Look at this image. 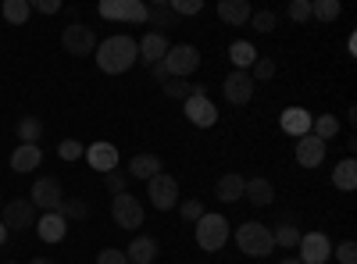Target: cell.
I'll use <instances>...</instances> for the list:
<instances>
[{"instance_id": "6da1fadb", "label": "cell", "mask_w": 357, "mask_h": 264, "mask_svg": "<svg viewBox=\"0 0 357 264\" xmlns=\"http://www.w3.org/2000/svg\"><path fill=\"white\" fill-rule=\"evenodd\" d=\"M97 68L100 72H107V75H122V72H129L132 65H136V57H139V47H136V40L132 36H107L104 43H97Z\"/></svg>"}, {"instance_id": "7a4b0ae2", "label": "cell", "mask_w": 357, "mask_h": 264, "mask_svg": "<svg viewBox=\"0 0 357 264\" xmlns=\"http://www.w3.org/2000/svg\"><path fill=\"white\" fill-rule=\"evenodd\" d=\"M236 247H240L247 257H268L275 250L272 228L261 225V222H243L240 228H236Z\"/></svg>"}, {"instance_id": "3957f363", "label": "cell", "mask_w": 357, "mask_h": 264, "mask_svg": "<svg viewBox=\"0 0 357 264\" xmlns=\"http://www.w3.org/2000/svg\"><path fill=\"white\" fill-rule=\"evenodd\" d=\"M193 232H197V247L207 250V254H215L229 243V222L222 215H211V211L193 225Z\"/></svg>"}, {"instance_id": "277c9868", "label": "cell", "mask_w": 357, "mask_h": 264, "mask_svg": "<svg viewBox=\"0 0 357 264\" xmlns=\"http://www.w3.org/2000/svg\"><path fill=\"white\" fill-rule=\"evenodd\" d=\"M200 68V50L193 43H175L165 54V72L168 79H190Z\"/></svg>"}, {"instance_id": "5b68a950", "label": "cell", "mask_w": 357, "mask_h": 264, "mask_svg": "<svg viewBox=\"0 0 357 264\" xmlns=\"http://www.w3.org/2000/svg\"><path fill=\"white\" fill-rule=\"evenodd\" d=\"M97 11L107 22H129V25L146 22V4H143V0H104Z\"/></svg>"}, {"instance_id": "8992f818", "label": "cell", "mask_w": 357, "mask_h": 264, "mask_svg": "<svg viewBox=\"0 0 357 264\" xmlns=\"http://www.w3.org/2000/svg\"><path fill=\"white\" fill-rule=\"evenodd\" d=\"M146 200H151L158 211H172V208H178V183L172 179L168 171L154 175V179L146 183Z\"/></svg>"}, {"instance_id": "52a82bcc", "label": "cell", "mask_w": 357, "mask_h": 264, "mask_svg": "<svg viewBox=\"0 0 357 264\" xmlns=\"http://www.w3.org/2000/svg\"><path fill=\"white\" fill-rule=\"evenodd\" d=\"M61 200H65V189H61V183H57L54 175L36 179L33 183V193H29V203L40 208V211H57V208H61Z\"/></svg>"}, {"instance_id": "ba28073f", "label": "cell", "mask_w": 357, "mask_h": 264, "mask_svg": "<svg viewBox=\"0 0 357 264\" xmlns=\"http://www.w3.org/2000/svg\"><path fill=\"white\" fill-rule=\"evenodd\" d=\"M111 218L118 228H139L143 225V203L132 193H118L111 200Z\"/></svg>"}, {"instance_id": "9c48e42d", "label": "cell", "mask_w": 357, "mask_h": 264, "mask_svg": "<svg viewBox=\"0 0 357 264\" xmlns=\"http://www.w3.org/2000/svg\"><path fill=\"white\" fill-rule=\"evenodd\" d=\"M61 47L75 57H86V54H93L97 50V36H93V29L82 25V22H72L65 33H61Z\"/></svg>"}, {"instance_id": "30bf717a", "label": "cell", "mask_w": 357, "mask_h": 264, "mask_svg": "<svg viewBox=\"0 0 357 264\" xmlns=\"http://www.w3.org/2000/svg\"><path fill=\"white\" fill-rule=\"evenodd\" d=\"M301 264H325L333 257V243L325 232H301Z\"/></svg>"}, {"instance_id": "8fae6325", "label": "cell", "mask_w": 357, "mask_h": 264, "mask_svg": "<svg viewBox=\"0 0 357 264\" xmlns=\"http://www.w3.org/2000/svg\"><path fill=\"white\" fill-rule=\"evenodd\" d=\"M0 222H4L8 232H22L29 225H36V208L29 200H11L4 208V215H0Z\"/></svg>"}, {"instance_id": "7c38bea8", "label": "cell", "mask_w": 357, "mask_h": 264, "mask_svg": "<svg viewBox=\"0 0 357 264\" xmlns=\"http://www.w3.org/2000/svg\"><path fill=\"white\" fill-rule=\"evenodd\" d=\"M222 93H225V100L236 104V107L250 104V97H254V79H250V72H229Z\"/></svg>"}, {"instance_id": "4fadbf2b", "label": "cell", "mask_w": 357, "mask_h": 264, "mask_svg": "<svg viewBox=\"0 0 357 264\" xmlns=\"http://www.w3.org/2000/svg\"><path fill=\"white\" fill-rule=\"evenodd\" d=\"M86 161H89V168H93V171H114L118 168V146L114 143H107V139H100V143H89L86 146Z\"/></svg>"}, {"instance_id": "5bb4252c", "label": "cell", "mask_w": 357, "mask_h": 264, "mask_svg": "<svg viewBox=\"0 0 357 264\" xmlns=\"http://www.w3.org/2000/svg\"><path fill=\"white\" fill-rule=\"evenodd\" d=\"M186 104V118H190V125H197V129H211L215 122H218V107L207 100V97H190V100H183Z\"/></svg>"}, {"instance_id": "9a60e30c", "label": "cell", "mask_w": 357, "mask_h": 264, "mask_svg": "<svg viewBox=\"0 0 357 264\" xmlns=\"http://www.w3.org/2000/svg\"><path fill=\"white\" fill-rule=\"evenodd\" d=\"M36 236H40L43 243H61V240L68 236V222L57 215V211H43V215L36 218Z\"/></svg>"}, {"instance_id": "2e32d148", "label": "cell", "mask_w": 357, "mask_h": 264, "mask_svg": "<svg viewBox=\"0 0 357 264\" xmlns=\"http://www.w3.org/2000/svg\"><path fill=\"white\" fill-rule=\"evenodd\" d=\"M311 122H314V114H311V111H304V107H286V111H282V118H279L282 132H286V136H293V139L307 136V132H311Z\"/></svg>"}, {"instance_id": "e0dca14e", "label": "cell", "mask_w": 357, "mask_h": 264, "mask_svg": "<svg viewBox=\"0 0 357 264\" xmlns=\"http://www.w3.org/2000/svg\"><path fill=\"white\" fill-rule=\"evenodd\" d=\"M325 161V143L318 139V136H301L296 139V164L301 168H318Z\"/></svg>"}, {"instance_id": "ac0fdd59", "label": "cell", "mask_w": 357, "mask_h": 264, "mask_svg": "<svg viewBox=\"0 0 357 264\" xmlns=\"http://www.w3.org/2000/svg\"><path fill=\"white\" fill-rule=\"evenodd\" d=\"M136 47H139V61L143 65H158V61H165V54H168V36L151 29V33H146Z\"/></svg>"}, {"instance_id": "d6986e66", "label": "cell", "mask_w": 357, "mask_h": 264, "mask_svg": "<svg viewBox=\"0 0 357 264\" xmlns=\"http://www.w3.org/2000/svg\"><path fill=\"white\" fill-rule=\"evenodd\" d=\"M43 161V150H40V143H18V150L11 154V171H36Z\"/></svg>"}, {"instance_id": "ffe728a7", "label": "cell", "mask_w": 357, "mask_h": 264, "mask_svg": "<svg viewBox=\"0 0 357 264\" xmlns=\"http://www.w3.org/2000/svg\"><path fill=\"white\" fill-rule=\"evenodd\" d=\"M165 168H161V157L158 154H136L132 161H129V179H143V183H151L154 175H161Z\"/></svg>"}, {"instance_id": "44dd1931", "label": "cell", "mask_w": 357, "mask_h": 264, "mask_svg": "<svg viewBox=\"0 0 357 264\" xmlns=\"http://www.w3.org/2000/svg\"><path fill=\"white\" fill-rule=\"evenodd\" d=\"M126 257H129V264H154L158 261V240L154 236H132Z\"/></svg>"}, {"instance_id": "7402d4cb", "label": "cell", "mask_w": 357, "mask_h": 264, "mask_svg": "<svg viewBox=\"0 0 357 264\" xmlns=\"http://www.w3.org/2000/svg\"><path fill=\"white\" fill-rule=\"evenodd\" d=\"M243 186H247L243 175L229 171V175H222V179H218L215 193H218V200H222V203H240V200H243Z\"/></svg>"}, {"instance_id": "603a6c76", "label": "cell", "mask_w": 357, "mask_h": 264, "mask_svg": "<svg viewBox=\"0 0 357 264\" xmlns=\"http://www.w3.org/2000/svg\"><path fill=\"white\" fill-rule=\"evenodd\" d=\"M161 86H165V97H172V100L207 97V86H200V82H190V79H168V82H161Z\"/></svg>"}, {"instance_id": "cb8c5ba5", "label": "cell", "mask_w": 357, "mask_h": 264, "mask_svg": "<svg viewBox=\"0 0 357 264\" xmlns=\"http://www.w3.org/2000/svg\"><path fill=\"white\" fill-rule=\"evenodd\" d=\"M250 4L247 0H218V18L229 22V25H247L250 22Z\"/></svg>"}, {"instance_id": "d4e9b609", "label": "cell", "mask_w": 357, "mask_h": 264, "mask_svg": "<svg viewBox=\"0 0 357 264\" xmlns=\"http://www.w3.org/2000/svg\"><path fill=\"white\" fill-rule=\"evenodd\" d=\"M243 196L254 203V208H268V203L275 200V186L268 183V179H247V186H243Z\"/></svg>"}, {"instance_id": "484cf974", "label": "cell", "mask_w": 357, "mask_h": 264, "mask_svg": "<svg viewBox=\"0 0 357 264\" xmlns=\"http://www.w3.org/2000/svg\"><path fill=\"white\" fill-rule=\"evenodd\" d=\"M229 61L236 65V72H250L254 61H257V47L247 43V40H236V43L229 47Z\"/></svg>"}, {"instance_id": "4316f807", "label": "cell", "mask_w": 357, "mask_h": 264, "mask_svg": "<svg viewBox=\"0 0 357 264\" xmlns=\"http://www.w3.org/2000/svg\"><path fill=\"white\" fill-rule=\"evenodd\" d=\"M333 186L343 189V193L357 189V161H354V157H343V161L333 168Z\"/></svg>"}, {"instance_id": "83f0119b", "label": "cell", "mask_w": 357, "mask_h": 264, "mask_svg": "<svg viewBox=\"0 0 357 264\" xmlns=\"http://www.w3.org/2000/svg\"><path fill=\"white\" fill-rule=\"evenodd\" d=\"M311 136H318L321 143H329L333 136H340V118H336V114H314Z\"/></svg>"}, {"instance_id": "f1b7e54d", "label": "cell", "mask_w": 357, "mask_h": 264, "mask_svg": "<svg viewBox=\"0 0 357 264\" xmlns=\"http://www.w3.org/2000/svg\"><path fill=\"white\" fill-rule=\"evenodd\" d=\"M29 15H33V4H29V0H4V22L8 25H25Z\"/></svg>"}, {"instance_id": "f546056e", "label": "cell", "mask_w": 357, "mask_h": 264, "mask_svg": "<svg viewBox=\"0 0 357 264\" xmlns=\"http://www.w3.org/2000/svg\"><path fill=\"white\" fill-rule=\"evenodd\" d=\"M146 22L154 25V33H161V29L168 33V25H175V15H172V8L161 0V4H151V8H146Z\"/></svg>"}, {"instance_id": "4dcf8cb0", "label": "cell", "mask_w": 357, "mask_h": 264, "mask_svg": "<svg viewBox=\"0 0 357 264\" xmlns=\"http://www.w3.org/2000/svg\"><path fill=\"white\" fill-rule=\"evenodd\" d=\"M15 132H18L22 143H40V136H43V122L36 118V114H25V118L15 125Z\"/></svg>"}, {"instance_id": "1f68e13d", "label": "cell", "mask_w": 357, "mask_h": 264, "mask_svg": "<svg viewBox=\"0 0 357 264\" xmlns=\"http://www.w3.org/2000/svg\"><path fill=\"white\" fill-rule=\"evenodd\" d=\"M272 240H275V247H286V250H293L296 243H301V228H296V225H289V222H282V225H275V228H272Z\"/></svg>"}, {"instance_id": "d6a6232c", "label": "cell", "mask_w": 357, "mask_h": 264, "mask_svg": "<svg viewBox=\"0 0 357 264\" xmlns=\"http://www.w3.org/2000/svg\"><path fill=\"white\" fill-rule=\"evenodd\" d=\"M340 0H311V18L318 22H336L340 18Z\"/></svg>"}, {"instance_id": "836d02e7", "label": "cell", "mask_w": 357, "mask_h": 264, "mask_svg": "<svg viewBox=\"0 0 357 264\" xmlns=\"http://www.w3.org/2000/svg\"><path fill=\"white\" fill-rule=\"evenodd\" d=\"M57 215H61L65 222H82V218L89 215V208H86V200H61Z\"/></svg>"}, {"instance_id": "e575fe53", "label": "cell", "mask_w": 357, "mask_h": 264, "mask_svg": "<svg viewBox=\"0 0 357 264\" xmlns=\"http://www.w3.org/2000/svg\"><path fill=\"white\" fill-rule=\"evenodd\" d=\"M178 215H183V222H193V225H197V222L207 215V211H204V200H197V196H193V200H178Z\"/></svg>"}, {"instance_id": "d590c367", "label": "cell", "mask_w": 357, "mask_h": 264, "mask_svg": "<svg viewBox=\"0 0 357 264\" xmlns=\"http://www.w3.org/2000/svg\"><path fill=\"white\" fill-rule=\"evenodd\" d=\"M172 15L175 18H183V15H200L204 11V4H200V0H172Z\"/></svg>"}, {"instance_id": "8d00e7d4", "label": "cell", "mask_w": 357, "mask_h": 264, "mask_svg": "<svg viewBox=\"0 0 357 264\" xmlns=\"http://www.w3.org/2000/svg\"><path fill=\"white\" fill-rule=\"evenodd\" d=\"M104 186H107V189L118 196V193H126V186H129V175L114 168V171H107V175H104Z\"/></svg>"}, {"instance_id": "74e56055", "label": "cell", "mask_w": 357, "mask_h": 264, "mask_svg": "<svg viewBox=\"0 0 357 264\" xmlns=\"http://www.w3.org/2000/svg\"><path fill=\"white\" fill-rule=\"evenodd\" d=\"M275 75V61H268V57H257L254 68H250V79L254 82H264V79H272Z\"/></svg>"}, {"instance_id": "f35d334b", "label": "cell", "mask_w": 357, "mask_h": 264, "mask_svg": "<svg viewBox=\"0 0 357 264\" xmlns=\"http://www.w3.org/2000/svg\"><path fill=\"white\" fill-rule=\"evenodd\" d=\"M250 25L257 29V33L268 36V33L275 29V15H272V11H254V15H250Z\"/></svg>"}, {"instance_id": "ab89813d", "label": "cell", "mask_w": 357, "mask_h": 264, "mask_svg": "<svg viewBox=\"0 0 357 264\" xmlns=\"http://www.w3.org/2000/svg\"><path fill=\"white\" fill-rule=\"evenodd\" d=\"M57 157H61V161H79V157H82V143H79V139H61V146H57Z\"/></svg>"}, {"instance_id": "60d3db41", "label": "cell", "mask_w": 357, "mask_h": 264, "mask_svg": "<svg viewBox=\"0 0 357 264\" xmlns=\"http://www.w3.org/2000/svg\"><path fill=\"white\" fill-rule=\"evenodd\" d=\"M289 22H307L311 18V0H293V4L286 8Z\"/></svg>"}, {"instance_id": "b9f144b4", "label": "cell", "mask_w": 357, "mask_h": 264, "mask_svg": "<svg viewBox=\"0 0 357 264\" xmlns=\"http://www.w3.org/2000/svg\"><path fill=\"white\" fill-rule=\"evenodd\" d=\"M336 261H340V264H357V247H354V240H343V243L336 247Z\"/></svg>"}, {"instance_id": "7bdbcfd3", "label": "cell", "mask_w": 357, "mask_h": 264, "mask_svg": "<svg viewBox=\"0 0 357 264\" xmlns=\"http://www.w3.org/2000/svg\"><path fill=\"white\" fill-rule=\"evenodd\" d=\"M97 264H129V257H126V250L107 247V250H100V254H97Z\"/></svg>"}, {"instance_id": "ee69618b", "label": "cell", "mask_w": 357, "mask_h": 264, "mask_svg": "<svg viewBox=\"0 0 357 264\" xmlns=\"http://www.w3.org/2000/svg\"><path fill=\"white\" fill-rule=\"evenodd\" d=\"M36 11L40 15H57L61 11V0H36Z\"/></svg>"}, {"instance_id": "f6af8a7d", "label": "cell", "mask_w": 357, "mask_h": 264, "mask_svg": "<svg viewBox=\"0 0 357 264\" xmlns=\"http://www.w3.org/2000/svg\"><path fill=\"white\" fill-rule=\"evenodd\" d=\"M151 72H154V79H158V82H168V72H165V61H158V65H151Z\"/></svg>"}, {"instance_id": "bcb514c9", "label": "cell", "mask_w": 357, "mask_h": 264, "mask_svg": "<svg viewBox=\"0 0 357 264\" xmlns=\"http://www.w3.org/2000/svg\"><path fill=\"white\" fill-rule=\"evenodd\" d=\"M8 236H11V232L4 228V222H0V247H4V243H8Z\"/></svg>"}, {"instance_id": "7dc6e473", "label": "cell", "mask_w": 357, "mask_h": 264, "mask_svg": "<svg viewBox=\"0 0 357 264\" xmlns=\"http://www.w3.org/2000/svg\"><path fill=\"white\" fill-rule=\"evenodd\" d=\"M29 264H57V261H50V257H33Z\"/></svg>"}, {"instance_id": "c3c4849f", "label": "cell", "mask_w": 357, "mask_h": 264, "mask_svg": "<svg viewBox=\"0 0 357 264\" xmlns=\"http://www.w3.org/2000/svg\"><path fill=\"white\" fill-rule=\"evenodd\" d=\"M279 264H301V257H282Z\"/></svg>"}, {"instance_id": "681fc988", "label": "cell", "mask_w": 357, "mask_h": 264, "mask_svg": "<svg viewBox=\"0 0 357 264\" xmlns=\"http://www.w3.org/2000/svg\"><path fill=\"white\" fill-rule=\"evenodd\" d=\"M8 264H15V261H8Z\"/></svg>"}]
</instances>
